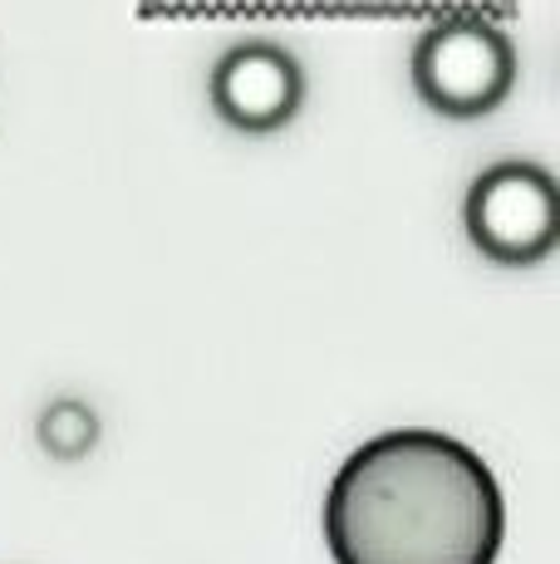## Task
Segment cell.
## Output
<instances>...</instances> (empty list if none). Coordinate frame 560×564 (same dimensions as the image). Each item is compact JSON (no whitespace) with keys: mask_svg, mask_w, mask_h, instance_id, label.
Segmentation results:
<instances>
[{"mask_svg":"<svg viewBox=\"0 0 560 564\" xmlns=\"http://www.w3.org/2000/svg\"><path fill=\"white\" fill-rule=\"evenodd\" d=\"M502 530L492 466L467 442L428 427L364 442L325 496L335 564H492Z\"/></svg>","mask_w":560,"mask_h":564,"instance_id":"cell-1","label":"cell"},{"mask_svg":"<svg viewBox=\"0 0 560 564\" xmlns=\"http://www.w3.org/2000/svg\"><path fill=\"white\" fill-rule=\"evenodd\" d=\"M516 84V50L482 15H448L413 45V89L443 118H487Z\"/></svg>","mask_w":560,"mask_h":564,"instance_id":"cell-2","label":"cell"},{"mask_svg":"<svg viewBox=\"0 0 560 564\" xmlns=\"http://www.w3.org/2000/svg\"><path fill=\"white\" fill-rule=\"evenodd\" d=\"M462 226L492 265H541L560 241V192L536 162H497L467 187Z\"/></svg>","mask_w":560,"mask_h":564,"instance_id":"cell-3","label":"cell"},{"mask_svg":"<svg viewBox=\"0 0 560 564\" xmlns=\"http://www.w3.org/2000/svg\"><path fill=\"white\" fill-rule=\"evenodd\" d=\"M212 108L241 133H276L300 113L305 99V74L295 54L271 40H241L212 64L207 79Z\"/></svg>","mask_w":560,"mask_h":564,"instance_id":"cell-4","label":"cell"}]
</instances>
